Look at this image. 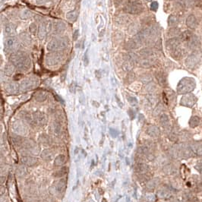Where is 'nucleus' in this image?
Masks as SVG:
<instances>
[{
  "label": "nucleus",
  "mask_w": 202,
  "mask_h": 202,
  "mask_svg": "<svg viewBox=\"0 0 202 202\" xmlns=\"http://www.w3.org/2000/svg\"><path fill=\"white\" fill-rule=\"evenodd\" d=\"M9 61L15 68L22 71H27L31 67V58L22 51L12 52L9 57Z\"/></svg>",
  "instance_id": "nucleus-1"
},
{
  "label": "nucleus",
  "mask_w": 202,
  "mask_h": 202,
  "mask_svg": "<svg viewBox=\"0 0 202 202\" xmlns=\"http://www.w3.org/2000/svg\"><path fill=\"white\" fill-rule=\"evenodd\" d=\"M196 87V82L194 78L185 77L181 79L177 85V92L181 94H187L191 93Z\"/></svg>",
  "instance_id": "nucleus-2"
},
{
  "label": "nucleus",
  "mask_w": 202,
  "mask_h": 202,
  "mask_svg": "<svg viewBox=\"0 0 202 202\" xmlns=\"http://www.w3.org/2000/svg\"><path fill=\"white\" fill-rule=\"evenodd\" d=\"M68 43V40L66 38H54L49 42L47 49L50 52H60L67 49Z\"/></svg>",
  "instance_id": "nucleus-3"
},
{
  "label": "nucleus",
  "mask_w": 202,
  "mask_h": 202,
  "mask_svg": "<svg viewBox=\"0 0 202 202\" xmlns=\"http://www.w3.org/2000/svg\"><path fill=\"white\" fill-rule=\"evenodd\" d=\"M123 11L131 15H138L144 11V6L140 0H129L128 4L124 6Z\"/></svg>",
  "instance_id": "nucleus-4"
},
{
  "label": "nucleus",
  "mask_w": 202,
  "mask_h": 202,
  "mask_svg": "<svg viewBox=\"0 0 202 202\" xmlns=\"http://www.w3.org/2000/svg\"><path fill=\"white\" fill-rule=\"evenodd\" d=\"M200 62H201V55L198 51H194L192 53L186 58L185 64L188 68L194 69L199 65Z\"/></svg>",
  "instance_id": "nucleus-5"
},
{
  "label": "nucleus",
  "mask_w": 202,
  "mask_h": 202,
  "mask_svg": "<svg viewBox=\"0 0 202 202\" xmlns=\"http://www.w3.org/2000/svg\"><path fill=\"white\" fill-rule=\"evenodd\" d=\"M62 61V56L59 52H52V53L48 54L46 57V63H47V66H50V67L58 66L59 64H60Z\"/></svg>",
  "instance_id": "nucleus-6"
},
{
  "label": "nucleus",
  "mask_w": 202,
  "mask_h": 202,
  "mask_svg": "<svg viewBox=\"0 0 202 202\" xmlns=\"http://www.w3.org/2000/svg\"><path fill=\"white\" fill-rule=\"evenodd\" d=\"M37 81L34 78H27L22 81V83L20 84V87L22 90H29V89H32L35 86L37 85Z\"/></svg>",
  "instance_id": "nucleus-7"
},
{
  "label": "nucleus",
  "mask_w": 202,
  "mask_h": 202,
  "mask_svg": "<svg viewBox=\"0 0 202 202\" xmlns=\"http://www.w3.org/2000/svg\"><path fill=\"white\" fill-rule=\"evenodd\" d=\"M197 98L194 94H187L186 95L182 96V100H181V104L182 106H188V107H192L196 103Z\"/></svg>",
  "instance_id": "nucleus-8"
},
{
  "label": "nucleus",
  "mask_w": 202,
  "mask_h": 202,
  "mask_svg": "<svg viewBox=\"0 0 202 202\" xmlns=\"http://www.w3.org/2000/svg\"><path fill=\"white\" fill-rule=\"evenodd\" d=\"M142 43H143V42L135 35L134 38L130 39L129 41L126 43L125 47H126V50H136V49L139 48L140 46H141Z\"/></svg>",
  "instance_id": "nucleus-9"
},
{
  "label": "nucleus",
  "mask_w": 202,
  "mask_h": 202,
  "mask_svg": "<svg viewBox=\"0 0 202 202\" xmlns=\"http://www.w3.org/2000/svg\"><path fill=\"white\" fill-rule=\"evenodd\" d=\"M181 40L180 38L177 37H173L170 38V40H168L166 43V47L168 50H170V52L173 51L175 49L179 48L181 47Z\"/></svg>",
  "instance_id": "nucleus-10"
},
{
  "label": "nucleus",
  "mask_w": 202,
  "mask_h": 202,
  "mask_svg": "<svg viewBox=\"0 0 202 202\" xmlns=\"http://www.w3.org/2000/svg\"><path fill=\"white\" fill-rule=\"evenodd\" d=\"M186 45L189 47V50L197 51V50H198L200 47V46H201V43H200V40L198 39V37H197L195 34H194Z\"/></svg>",
  "instance_id": "nucleus-11"
},
{
  "label": "nucleus",
  "mask_w": 202,
  "mask_h": 202,
  "mask_svg": "<svg viewBox=\"0 0 202 202\" xmlns=\"http://www.w3.org/2000/svg\"><path fill=\"white\" fill-rule=\"evenodd\" d=\"M18 46V40L14 37H10L5 40V47L8 50L16 49Z\"/></svg>",
  "instance_id": "nucleus-12"
},
{
  "label": "nucleus",
  "mask_w": 202,
  "mask_h": 202,
  "mask_svg": "<svg viewBox=\"0 0 202 202\" xmlns=\"http://www.w3.org/2000/svg\"><path fill=\"white\" fill-rule=\"evenodd\" d=\"M123 59L126 62H131L132 63L133 65L136 64V63H139L140 62V59H139V57H138V56L132 52H129L125 53L123 56Z\"/></svg>",
  "instance_id": "nucleus-13"
},
{
  "label": "nucleus",
  "mask_w": 202,
  "mask_h": 202,
  "mask_svg": "<svg viewBox=\"0 0 202 202\" xmlns=\"http://www.w3.org/2000/svg\"><path fill=\"white\" fill-rule=\"evenodd\" d=\"M198 24V22L195 15L191 14V15H189L187 17V18H186V25H187L188 27L190 28L191 30H194L197 27Z\"/></svg>",
  "instance_id": "nucleus-14"
},
{
  "label": "nucleus",
  "mask_w": 202,
  "mask_h": 202,
  "mask_svg": "<svg viewBox=\"0 0 202 202\" xmlns=\"http://www.w3.org/2000/svg\"><path fill=\"white\" fill-rule=\"evenodd\" d=\"M140 56L146 59H153L156 56V52L150 48H143L139 51Z\"/></svg>",
  "instance_id": "nucleus-15"
},
{
  "label": "nucleus",
  "mask_w": 202,
  "mask_h": 202,
  "mask_svg": "<svg viewBox=\"0 0 202 202\" xmlns=\"http://www.w3.org/2000/svg\"><path fill=\"white\" fill-rule=\"evenodd\" d=\"M139 65L140 67L144 68H150L155 65V60L154 59H146V58H144L143 59L140 60Z\"/></svg>",
  "instance_id": "nucleus-16"
},
{
  "label": "nucleus",
  "mask_w": 202,
  "mask_h": 202,
  "mask_svg": "<svg viewBox=\"0 0 202 202\" xmlns=\"http://www.w3.org/2000/svg\"><path fill=\"white\" fill-rule=\"evenodd\" d=\"M15 31H16V26L13 23H10L5 26L4 34L6 36H12L15 34Z\"/></svg>",
  "instance_id": "nucleus-17"
},
{
  "label": "nucleus",
  "mask_w": 202,
  "mask_h": 202,
  "mask_svg": "<svg viewBox=\"0 0 202 202\" xmlns=\"http://www.w3.org/2000/svg\"><path fill=\"white\" fill-rule=\"evenodd\" d=\"M47 31H48V29H47V27L46 26L44 23L40 24V27H38V31H37V36L40 40L44 39L46 36H47Z\"/></svg>",
  "instance_id": "nucleus-18"
},
{
  "label": "nucleus",
  "mask_w": 202,
  "mask_h": 202,
  "mask_svg": "<svg viewBox=\"0 0 202 202\" xmlns=\"http://www.w3.org/2000/svg\"><path fill=\"white\" fill-rule=\"evenodd\" d=\"M66 25L63 22H61V21H59V22H56L53 25V29L55 31L56 33L57 34H61V33L64 32L66 31Z\"/></svg>",
  "instance_id": "nucleus-19"
},
{
  "label": "nucleus",
  "mask_w": 202,
  "mask_h": 202,
  "mask_svg": "<svg viewBox=\"0 0 202 202\" xmlns=\"http://www.w3.org/2000/svg\"><path fill=\"white\" fill-rule=\"evenodd\" d=\"M155 76L158 82H159V84L161 86L166 85V84H167V79H166V76L163 71H158V72L155 74Z\"/></svg>",
  "instance_id": "nucleus-20"
},
{
  "label": "nucleus",
  "mask_w": 202,
  "mask_h": 202,
  "mask_svg": "<svg viewBox=\"0 0 202 202\" xmlns=\"http://www.w3.org/2000/svg\"><path fill=\"white\" fill-rule=\"evenodd\" d=\"M193 35H194V34H193L191 31H185L180 34V39L181 40V41H182V43H185V44H187V43L191 40V38L192 37Z\"/></svg>",
  "instance_id": "nucleus-21"
},
{
  "label": "nucleus",
  "mask_w": 202,
  "mask_h": 202,
  "mask_svg": "<svg viewBox=\"0 0 202 202\" xmlns=\"http://www.w3.org/2000/svg\"><path fill=\"white\" fill-rule=\"evenodd\" d=\"M171 56H173V59H180L183 57L184 56V50L182 48V47H179V48L175 49L173 51H172Z\"/></svg>",
  "instance_id": "nucleus-22"
},
{
  "label": "nucleus",
  "mask_w": 202,
  "mask_h": 202,
  "mask_svg": "<svg viewBox=\"0 0 202 202\" xmlns=\"http://www.w3.org/2000/svg\"><path fill=\"white\" fill-rule=\"evenodd\" d=\"M79 15V12L78 9H74L72 11L68 12L67 14H66V18L68 19L69 22H75V21L77 20Z\"/></svg>",
  "instance_id": "nucleus-23"
},
{
  "label": "nucleus",
  "mask_w": 202,
  "mask_h": 202,
  "mask_svg": "<svg viewBox=\"0 0 202 202\" xmlns=\"http://www.w3.org/2000/svg\"><path fill=\"white\" fill-rule=\"evenodd\" d=\"M168 25L171 27H175V26L179 24L180 22V20H179V17L176 16V15H170L168 17Z\"/></svg>",
  "instance_id": "nucleus-24"
},
{
  "label": "nucleus",
  "mask_w": 202,
  "mask_h": 202,
  "mask_svg": "<svg viewBox=\"0 0 202 202\" xmlns=\"http://www.w3.org/2000/svg\"><path fill=\"white\" fill-rule=\"evenodd\" d=\"M138 29H139V27H138V23L134 22V23H131V24L129 26V28H128V31H129V34L136 35L140 31Z\"/></svg>",
  "instance_id": "nucleus-25"
},
{
  "label": "nucleus",
  "mask_w": 202,
  "mask_h": 202,
  "mask_svg": "<svg viewBox=\"0 0 202 202\" xmlns=\"http://www.w3.org/2000/svg\"><path fill=\"white\" fill-rule=\"evenodd\" d=\"M15 66L12 64L11 62L8 63L4 67V73L5 75H8V76H11L15 72Z\"/></svg>",
  "instance_id": "nucleus-26"
},
{
  "label": "nucleus",
  "mask_w": 202,
  "mask_h": 202,
  "mask_svg": "<svg viewBox=\"0 0 202 202\" xmlns=\"http://www.w3.org/2000/svg\"><path fill=\"white\" fill-rule=\"evenodd\" d=\"M35 99L37 101H44L47 99V94L43 91H39L35 94Z\"/></svg>",
  "instance_id": "nucleus-27"
},
{
  "label": "nucleus",
  "mask_w": 202,
  "mask_h": 202,
  "mask_svg": "<svg viewBox=\"0 0 202 202\" xmlns=\"http://www.w3.org/2000/svg\"><path fill=\"white\" fill-rule=\"evenodd\" d=\"M116 22L122 24H127L130 22V17L128 16V15H122V16L118 17V18L116 19Z\"/></svg>",
  "instance_id": "nucleus-28"
},
{
  "label": "nucleus",
  "mask_w": 202,
  "mask_h": 202,
  "mask_svg": "<svg viewBox=\"0 0 202 202\" xmlns=\"http://www.w3.org/2000/svg\"><path fill=\"white\" fill-rule=\"evenodd\" d=\"M200 123V119L198 116H192L189 121V125L191 128H195L198 126Z\"/></svg>",
  "instance_id": "nucleus-29"
},
{
  "label": "nucleus",
  "mask_w": 202,
  "mask_h": 202,
  "mask_svg": "<svg viewBox=\"0 0 202 202\" xmlns=\"http://www.w3.org/2000/svg\"><path fill=\"white\" fill-rule=\"evenodd\" d=\"M7 90H8L9 92H12V93H14L15 92V91L18 90V84H16V83H10L8 84V86H7Z\"/></svg>",
  "instance_id": "nucleus-30"
},
{
  "label": "nucleus",
  "mask_w": 202,
  "mask_h": 202,
  "mask_svg": "<svg viewBox=\"0 0 202 202\" xmlns=\"http://www.w3.org/2000/svg\"><path fill=\"white\" fill-rule=\"evenodd\" d=\"M31 15H32V14L29 10H24L20 13V17L22 19H28L31 17Z\"/></svg>",
  "instance_id": "nucleus-31"
},
{
  "label": "nucleus",
  "mask_w": 202,
  "mask_h": 202,
  "mask_svg": "<svg viewBox=\"0 0 202 202\" xmlns=\"http://www.w3.org/2000/svg\"><path fill=\"white\" fill-rule=\"evenodd\" d=\"M140 80L144 83H148L152 80V77L149 74H144L141 76H140Z\"/></svg>",
  "instance_id": "nucleus-32"
},
{
  "label": "nucleus",
  "mask_w": 202,
  "mask_h": 202,
  "mask_svg": "<svg viewBox=\"0 0 202 202\" xmlns=\"http://www.w3.org/2000/svg\"><path fill=\"white\" fill-rule=\"evenodd\" d=\"M133 64L131 62H125V63L122 65V68H123L124 71H127V72H129V71H131V68H132Z\"/></svg>",
  "instance_id": "nucleus-33"
},
{
  "label": "nucleus",
  "mask_w": 202,
  "mask_h": 202,
  "mask_svg": "<svg viewBox=\"0 0 202 202\" xmlns=\"http://www.w3.org/2000/svg\"><path fill=\"white\" fill-rule=\"evenodd\" d=\"M29 31L32 34H36L37 31H38L37 27L36 24H34V23H32V24H31V25L29 26Z\"/></svg>",
  "instance_id": "nucleus-34"
},
{
  "label": "nucleus",
  "mask_w": 202,
  "mask_h": 202,
  "mask_svg": "<svg viewBox=\"0 0 202 202\" xmlns=\"http://www.w3.org/2000/svg\"><path fill=\"white\" fill-rule=\"evenodd\" d=\"M169 34L171 35V36H177L178 34H180V30L175 27H172L169 31Z\"/></svg>",
  "instance_id": "nucleus-35"
},
{
  "label": "nucleus",
  "mask_w": 202,
  "mask_h": 202,
  "mask_svg": "<svg viewBox=\"0 0 202 202\" xmlns=\"http://www.w3.org/2000/svg\"><path fill=\"white\" fill-rule=\"evenodd\" d=\"M160 122L163 125H167L169 123V118L166 114H163L160 117Z\"/></svg>",
  "instance_id": "nucleus-36"
},
{
  "label": "nucleus",
  "mask_w": 202,
  "mask_h": 202,
  "mask_svg": "<svg viewBox=\"0 0 202 202\" xmlns=\"http://www.w3.org/2000/svg\"><path fill=\"white\" fill-rule=\"evenodd\" d=\"M195 152L198 155H202V145H196L195 147Z\"/></svg>",
  "instance_id": "nucleus-37"
},
{
  "label": "nucleus",
  "mask_w": 202,
  "mask_h": 202,
  "mask_svg": "<svg viewBox=\"0 0 202 202\" xmlns=\"http://www.w3.org/2000/svg\"><path fill=\"white\" fill-rule=\"evenodd\" d=\"M158 6H159V4H158L157 2H153L151 4H150V9L153 12H157L158 9Z\"/></svg>",
  "instance_id": "nucleus-38"
},
{
  "label": "nucleus",
  "mask_w": 202,
  "mask_h": 202,
  "mask_svg": "<svg viewBox=\"0 0 202 202\" xmlns=\"http://www.w3.org/2000/svg\"><path fill=\"white\" fill-rule=\"evenodd\" d=\"M135 77V75L134 71H129V74H128V80H129V81H132L134 80Z\"/></svg>",
  "instance_id": "nucleus-39"
},
{
  "label": "nucleus",
  "mask_w": 202,
  "mask_h": 202,
  "mask_svg": "<svg viewBox=\"0 0 202 202\" xmlns=\"http://www.w3.org/2000/svg\"><path fill=\"white\" fill-rule=\"evenodd\" d=\"M84 65H85V66H87V65L88 64V58H87V52H86V53L84 54Z\"/></svg>",
  "instance_id": "nucleus-40"
},
{
  "label": "nucleus",
  "mask_w": 202,
  "mask_h": 202,
  "mask_svg": "<svg viewBox=\"0 0 202 202\" xmlns=\"http://www.w3.org/2000/svg\"><path fill=\"white\" fill-rule=\"evenodd\" d=\"M195 169L198 171L199 172H202V163H198V164L195 166Z\"/></svg>",
  "instance_id": "nucleus-41"
},
{
  "label": "nucleus",
  "mask_w": 202,
  "mask_h": 202,
  "mask_svg": "<svg viewBox=\"0 0 202 202\" xmlns=\"http://www.w3.org/2000/svg\"><path fill=\"white\" fill-rule=\"evenodd\" d=\"M122 2H123V0H114V2H115V4L116 5V6H118L120 4H122Z\"/></svg>",
  "instance_id": "nucleus-42"
},
{
  "label": "nucleus",
  "mask_w": 202,
  "mask_h": 202,
  "mask_svg": "<svg viewBox=\"0 0 202 202\" xmlns=\"http://www.w3.org/2000/svg\"><path fill=\"white\" fill-rule=\"evenodd\" d=\"M78 31H76L75 32V34H74V40H77V38H78Z\"/></svg>",
  "instance_id": "nucleus-43"
},
{
  "label": "nucleus",
  "mask_w": 202,
  "mask_h": 202,
  "mask_svg": "<svg viewBox=\"0 0 202 202\" xmlns=\"http://www.w3.org/2000/svg\"><path fill=\"white\" fill-rule=\"evenodd\" d=\"M195 1H197V0H189V2H195Z\"/></svg>",
  "instance_id": "nucleus-44"
},
{
  "label": "nucleus",
  "mask_w": 202,
  "mask_h": 202,
  "mask_svg": "<svg viewBox=\"0 0 202 202\" xmlns=\"http://www.w3.org/2000/svg\"><path fill=\"white\" fill-rule=\"evenodd\" d=\"M201 34H202V22H201Z\"/></svg>",
  "instance_id": "nucleus-45"
}]
</instances>
